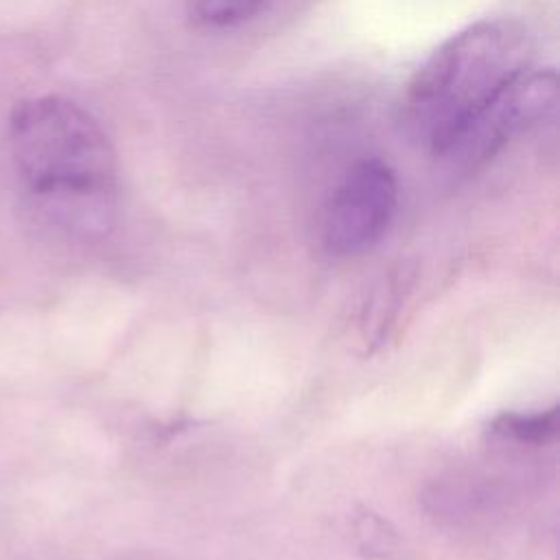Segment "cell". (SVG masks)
<instances>
[{
  "label": "cell",
  "mask_w": 560,
  "mask_h": 560,
  "mask_svg": "<svg viewBox=\"0 0 560 560\" xmlns=\"http://www.w3.org/2000/svg\"><path fill=\"white\" fill-rule=\"evenodd\" d=\"M556 101L553 70H525L475 114L438 155L448 168L468 173L492 160L510 140L549 116Z\"/></svg>",
  "instance_id": "cell-3"
},
{
  "label": "cell",
  "mask_w": 560,
  "mask_h": 560,
  "mask_svg": "<svg viewBox=\"0 0 560 560\" xmlns=\"http://www.w3.org/2000/svg\"><path fill=\"white\" fill-rule=\"evenodd\" d=\"M363 521H365V525H368L370 532H372V527H376L378 532L385 529L383 521H378V518H374V516H365ZM387 538H389V534H381V536H374V534H372L370 540L365 542V547H368V549H383V547L387 549Z\"/></svg>",
  "instance_id": "cell-7"
},
{
  "label": "cell",
  "mask_w": 560,
  "mask_h": 560,
  "mask_svg": "<svg viewBox=\"0 0 560 560\" xmlns=\"http://www.w3.org/2000/svg\"><path fill=\"white\" fill-rule=\"evenodd\" d=\"M492 429L523 444H545L558 433V407L536 413H501Z\"/></svg>",
  "instance_id": "cell-5"
},
{
  "label": "cell",
  "mask_w": 560,
  "mask_h": 560,
  "mask_svg": "<svg viewBox=\"0 0 560 560\" xmlns=\"http://www.w3.org/2000/svg\"><path fill=\"white\" fill-rule=\"evenodd\" d=\"M9 149L39 221L79 234L107 228L116 153L83 107L61 96L22 101L9 118Z\"/></svg>",
  "instance_id": "cell-1"
},
{
  "label": "cell",
  "mask_w": 560,
  "mask_h": 560,
  "mask_svg": "<svg viewBox=\"0 0 560 560\" xmlns=\"http://www.w3.org/2000/svg\"><path fill=\"white\" fill-rule=\"evenodd\" d=\"M269 0H195V15L206 26H238L262 11Z\"/></svg>",
  "instance_id": "cell-6"
},
{
  "label": "cell",
  "mask_w": 560,
  "mask_h": 560,
  "mask_svg": "<svg viewBox=\"0 0 560 560\" xmlns=\"http://www.w3.org/2000/svg\"><path fill=\"white\" fill-rule=\"evenodd\" d=\"M398 203L396 175L383 160L352 164L332 190L324 217L322 241L335 256L372 249L387 232Z\"/></svg>",
  "instance_id": "cell-4"
},
{
  "label": "cell",
  "mask_w": 560,
  "mask_h": 560,
  "mask_svg": "<svg viewBox=\"0 0 560 560\" xmlns=\"http://www.w3.org/2000/svg\"><path fill=\"white\" fill-rule=\"evenodd\" d=\"M532 42L512 20H481L444 39L411 77L402 127L435 158L459 129L529 70Z\"/></svg>",
  "instance_id": "cell-2"
}]
</instances>
